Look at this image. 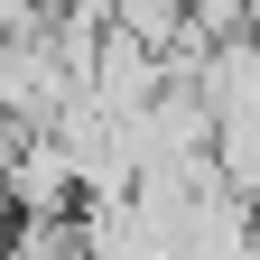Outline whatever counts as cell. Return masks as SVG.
Returning a JSON list of instances; mask_svg holds the SVG:
<instances>
[{
  "mask_svg": "<svg viewBox=\"0 0 260 260\" xmlns=\"http://www.w3.org/2000/svg\"><path fill=\"white\" fill-rule=\"evenodd\" d=\"M0 205L19 223H65L75 214V158H65L56 130H28L10 149V168H0Z\"/></svg>",
  "mask_w": 260,
  "mask_h": 260,
  "instance_id": "1",
  "label": "cell"
},
{
  "mask_svg": "<svg viewBox=\"0 0 260 260\" xmlns=\"http://www.w3.org/2000/svg\"><path fill=\"white\" fill-rule=\"evenodd\" d=\"M214 186L260 205V112H223L214 121Z\"/></svg>",
  "mask_w": 260,
  "mask_h": 260,
  "instance_id": "2",
  "label": "cell"
},
{
  "mask_svg": "<svg viewBox=\"0 0 260 260\" xmlns=\"http://www.w3.org/2000/svg\"><path fill=\"white\" fill-rule=\"evenodd\" d=\"M112 28L140 38V47H168L177 28H186V0H112Z\"/></svg>",
  "mask_w": 260,
  "mask_h": 260,
  "instance_id": "3",
  "label": "cell"
},
{
  "mask_svg": "<svg viewBox=\"0 0 260 260\" xmlns=\"http://www.w3.org/2000/svg\"><path fill=\"white\" fill-rule=\"evenodd\" d=\"M47 10H56V0H0V38H19V28H38Z\"/></svg>",
  "mask_w": 260,
  "mask_h": 260,
  "instance_id": "4",
  "label": "cell"
}]
</instances>
